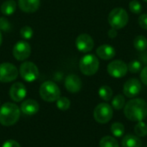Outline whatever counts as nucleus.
Here are the masks:
<instances>
[{"instance_id":"36","label":"nucleus","mask_w":147,"mask_h":147,"mask_svg":"<svg viewBox=\"0 0 147 147\" xmlns=\"http://www.w3.org/2000/svg\"><path fill=\"white\" fill-rule=\"evenodd\" d=\"M144 1H145V2H146V3H147V0H144Z\"/></svg>"},{"instance_id":"7","label":"nucleus","mask_w":147,"mask_h":147,"mask_svg":"<svg viewBox=\"0 0 147 147\" xmlns=\"http://www.w3.org/2000/svg\"><path fill=\"white\" fill-rule=\"evenodd\" d=\"M20 75L23 80L26 82H34L35 81L40 75L39 69L37 65L30 61H25L20 65L19 69Z\"/></svg>"},{"instance_id":"14","label":"nucleus","mask_w":147,"mask_h":147,"mask_svg":"<svg viewBox=\"0 0 147 147\" xmlns=\"http://www.w3.org/2000/svg\"><path fill=\"white\" fill-rule=\"evenodd\" d=\"M65 86L67 91L71 93H77L82 88V81L80 78L75 74L68 75L65 81Z\"/></svg>"},{"instance_id":"17","label":"nucleus","mask_w":147,"mask_h":147,"mask_svg":"<svg viewBox=\"0 0 147 147\" xmlns=\"http://www.w3.org/2000/svg\"><path fill=\"white\" fill-rule=\"evenodd\" d=\"M96 54L104 60H109L115 56V50L110 45H102L96 49Z\"/></svg>"},{"instance_id":"12","label":"nucleus","mask_w":147,"mask_h":147,"mask_svg":"<svg viewBox=\"0 0 147 147\" xmlns=\"http://www.w3.org/2000/svg\"><path fill=\"white\" fill-rule=\"evenodd\" d=\"M142 90L140 82L136 78H130L127 80L123 86V92L126 96L133 98L140 94Z\"/></svg>"},{"instance_id":"25","label":"nucleus","mask_w":147,"mask_h":147,"mask_svg":"<svg viewBox=\"0 0 147 147\" xmlns=\"http://www.w3.org/2000/svg\"><path fill=\"white\" fill-rule=\"evenodd\" d=\"M134 133L138 137H146L147 135V125L144 121H139L134 127Z\"/></svg>"},{"instance_id":"19","label":"nucleus","mask_w":147,"mask_h":147,"mask_svg":"<svg viewBox=\"0 0 147 147\" xmlns=\"http://www.w3.org/2000/svg\"><path fill=\"white\" fill-rule=\"evenodd\" d=\"M16 9V3L14 0H7L3 2L0 7L1 13L4 16H11Z\"/></svg>"},{"instance_id":"18","label":"nucleus","mask_w":147,"mask_h":147,"mask_svg":"<svg viewBox=\"0 0 147 147\" xmlns=\"http://www.w3.org/2000/svg\"><path fill=\"white\" fill-rule=\"evenodd\" d=\"M121 146L122 147H141L142 143L137 135L128 134L123 137L121 140Z\"/></svg>"},{"instance_id":"30","label":"nucleus","mask_w":147,"mask_h":147,"mask_svg":"<svg viewBox=\"0 0 147 147\" xmlns=\"http://www.w3.org/2000/svg\"><path fill=\"white\" fill-rule=\"evenodd\" d=\"M11 29V25L7 18L5 17H0V31L3 32H9Z\"/></svg>"},{"instance_id":"22","label":"nucleus","mask_w":147,"mask_h":147,"mask_svg":"<svg viewBox=\"0 0 147 147\" xmlns=\"http://www.w3.org/2000/svg\"><path fill=\"white\" fill-rule=\"evenodd\" d=\"M111 133L116 138H121L125 134V127L121 122H115L111 125Z\"/></svg>"},{"instance_id":"6","label":"nucleus","mask_w":147,"mask_h":147,"mask_svg":"<svg viewBox=\"0 0 147 147\" xmlns=\"http://www.w3.org/2000/svg\"><path fill=\"white\" fill-rule=\"evenodd\" d=\"M113 115V108L106 102L99 103L95 108L93 113L96 121L100 124L108 123L109 121H111Z\"/></svg>"},{"instance_id":"11","label":"nucleus","mask_w":147,"mask_h":147,"mask_svg":"<svg viewBox=\"0 0 147 147\" xmlns=\"http://www.w3.org/2000/svg\"><path fill=\"white\" fill-rule=\"evenodd\" d=\"M76 47L82 53H89L94 47V40L88 34H81L76 39Z\"/></svg>"},{"instance_id":"4","label":"nucleus","mask_w":147,"mask_h":147,"mask_svg":"<svg viewBox=\"0 0 147 147\" xmlns=\"http://www.w3.org/2000/svg\"><path fill=\"white\" fill-rule=\"evenodd\" d=\"M128 15L123 8H115L111 10L109 15L108 21L111 28L121 29L124 28L128 22Z\"/></svg>"},{"instance_id":"29","label":"nucleus","mask_w":147,"mask_h":147,"mask_svg":"<svg viewBox=\"0 0 147 147\" xmlns=\"http://www.w3.org/2000/svg\"><path fill=\"white\" fill-rule=\"evenodd\" d=\"M129 9L134 14H140L142 11V5L137 0H133L129 3Z\"/></svg>"},{"instance_id":"2","label":"nucleus","mask_w":147,"mask_h":147,"mask_svg":"<svg viewBox=\"0 0 147 147\" xmlns=\"http://www.w3.org/2000/svg\"><path fill=\"white\" fill-rule=\"evenodd\" d=\"M20 118V109L12 102H6L0 108V123L9 127L17 122Z\"/></svg>"},{"instance_id":"34","label":"nucleus","mask_w":147,"mask_h":147,"mask_svg":"<svg viewBox=\"0 0 147 147\" xmlns=\"http://www.w3.org/2000/svg\"><path fill=\"white\" fill-rule=\"evenodd\" d=\"M109 36L110 38H115V37H116V36H117V29H115V28H110V29L109 30Z\"/></svg>"},{"instance_id":"28","label":"nucleus","mask_w":147,"mask_h":147,"mask_svg":"<svg viewBox=\"0 0 147 147\" xmlns=\"http://www.w3.org/2000/svg\"><path fill=\"white\" fill-rule=\"evenodd\" d=\"M141 68H142V64L139 60H133L127 65L128 71L132 73H137L140 71Z\"/></svg>"},{"instance_id":"33","label":"nucleus","mask_w":147,"mask_h":147,"mask_svg":"<svg viewBox=\"0 0 147 147\" xmlns=\"http://www.w3.org/2000/svg\"><path fill=\"white\" fill-rule=\"evenodd\" d=\"M140 79L141 82L147 85V66H146L144 69L141 70V73H140Z\"/></svg>"},{"instance_id":"1","label":"nucleus","mask_w":147,"mask_h":147,"mask_svg":"<svg viewBox=\"0 0 147 147\" xmlns=\"http://www.w3.org/2000/svg\"><path fill=\"white\" fill-rule=\"evenodd\" d=\"M124 115L131 121H143L147 117V102L141 98L130 100L124 107Z\"/></svg>"},{"instance_id":"16","label":"nucleus","mask_w":147,"mask_h":147,"mask_svg":"<svg viewBox=\"0 0 147 147\" xmlns=\"http://www.w3.org/2000/svg\"><path fill=\"white\" fill-rule=\"evenodd\" d=\"M39 109H40L39 103L33 99H28L24 101L21 105L22 112L28 115H35L39 111Z\"/></svg>"},{"instance_id":"21","label":"nucleus","mask_w":147,"mask_h":147,"mask_svg":"<svg viewBox=\"0 0 147 147\" xmlns=\"http://www.w3.org/2000/svg\"><path fill=\"white\" fill-rule=\"evenodd\" d=\"M134 46L138 51H145L147 48V39L143 35H137L134 38Z\"/></svg>"},{"instance_id":"9","label":"nucleus","mask_w":147,"mask_h":147,"mask_svg":"<svg viewBox=\"0 0 147 147\" xmlns=\"http://www.w3.org/2000/svg\"><path fill=\"white\" fill-rule=\"evenodd\" d=\"M13 56L19 61L26 60L31 53V47L26 40H19L13 47Z\"/></svg>"},{"instance_id":"24","label":"nucleus","mask_w":147,"mask_h":147,"mask_svg":"<svg viewBox=\"0 0 147 147\" xmlns=\"http://www.w3.org/2000/svg\"><path fill=\"white\" fill-rule=\"evenodd\" d=\"M125 102H126L125 97L122 95L119 94V95L115 96L114 97V99L112 100V103H111L112 108H114L116 110H120L125 107Z\"/></svg>"},{"instance_id":"26","label":"nucleus","mask_w":147,"mask_h":147,"mask_svg":"<svg viewBox=\"0 0 147 147\" xmlns=\"http://www.w3.org/2000/svg\"><path fill=\"white\" fill-rule=\"evenodd\" d=\"M57 107L60 110H67L71 106V102L67 97L60 96L57 101Z\"/></svg>"},{"instance_id":"5","label":"nucleus","mask_w":147,"mask_h":147,"mask_svg":"<svg viewBox=\"0 0 147 147\" xmlns=\"http://www.w3.org/2000/svg\"><path fill=\"white\" fill-rule=\"evenodd\" d=\"M79 68L83 74L92 76L96 74L99 69V60L93 54H86L80 59Z\"/></svg>"},{"instance_id":"10","label":"nucleus","mask_w":147,"mask_h":147,"mask_svg":"<svg viewBox=\"0 0 147 147\" xmlns=\"http://www.w3.org/2000/svg\"><path fill=\"white\" fill-rule=\"evenodd\" d=\"M109 74L115 78H121L127 75V65L122 60H114L110 62L108 65Z\"/></svg>"},{"instance_id":"13","label":"nucleus","mask_w":147,"mask_h":147,"mask_svg":"<svg viewBox=\"0 0 147 147\" xmlns=\"http://www.w3.org/2000/svg\"><path fill=\"white\" fill-rule=\"evenodd\" d=\"M27 94L26 87L22 83H15L11 85L9 90V96L15 102H21L22 101Z\"/></svg>"},{"instance_id":"8","label":"nucleus","mask_w":147,"mask_h":147,"mask_svg":"<svg viewBox=\"0 0 147 147\" xmlns=\"http://www.w3.org/2000/svg\"><path fill=\"white\" fill-rule=\"evenodd\" d=\"M18 70L11 63L4 62L0 64V82L9 83L16 79L18 76Z\"/></svg>"},{"instance_id":"23","label":"nucleus","mask_w":147,"mask_h":147,"mask_svg":"<svg viewBox=\"0 0 147 147\" xmlns=\"http://www.w3.org/2000/svg\"><path fill=\"white\" fill-rule=\"evenodd\" d=\"M100 147H119L118 141L112 136H105L103 137L100 142H99Z\"/></svg>"},{"instance_id":"3","label":"nucleus","mask_w":147,"mask_h":147,"mask_svg":"<svg viewBox=\"0 0 147 147\" xmlns=\"http://www.w3.org/2000/svg\"><path fill=\"white\" fill-rule=\"evenodd\" d=\"M40 96L44 101L53 102L60 97V90L55 83L46 81L40 87Z\"/></svg>"},{"instance_id":"27","label":"nucleus","mask_w":147,"mask_h":147,"mask_svg":"<svg viewBox=\"0 0 147 147\" xmlns=\"http://www.w3.org/2000/svg\"><path fill=\"white\" fill-rule=\"evenodd\" d=\"M33 34H34V31H33L32 28L29 26H24L20 30V34H21L22 38L24 40L31 39L33 36Z\"/></svg>"},{"instance_id":"15","label":"nucleus","mask_w":147,"mask_h":147,"mask_svg":"<svg viewBox=\"0 0 147 147\" xmlns=\"http://www.w3.org/2000/svg\"><path fill=\"white\" fill-rule=\"evenodd\" d=\"M40 4V0H18V7L25 13L35 12Z\"/></svg>"},{"instance_id":"20","label":"nucleus","mask_w":147,"mask_h":147,"mask_svg":"<svg viewBox=\"0 0 147 147\" xmlns=\"http://www.w3.org/2000/svg\"><path fill=\"white\" fill-rule=\"evenodd\" d=\"M98 95L105 102H109L112 99L113 96V90L112 89L108 86V85H103L102 86L99 90H98Z\"/></svg>"},{"instance_id":"32","label":"nucleus","mask_w":147,"mask_h":147,"mask_svg":"<svg viewBox=\"0 0 147 147\" xmlns=\"http://www.w3.org/2000/svg\"><path fill=\"white\" fill-rule=\"evenodd\" d=\"M3 147H21V146L18 142L12 140H7L3 143Z\"/></svg>"},{"instance_id":"35","label":"nucleus","mask_w":147,"mask_h":147,"mask_svg":"<svg viewBox=\"0 0 147 147\" xmlns=\"http://www.w3.org/2000/svg\"><path fill=\"white\" fill-rule=\"evenodd\" d=\"M1 44H2V34L0 32V46H1Z\"/></svg>"},{"instance_id":"31","label":"nucleus","mask_w":147,"mask_h":147,"mask_svg":"<svg viewBox=\"0 0 147 147\" xmlns=\"http://www.w3.org/2000/svg\"><path fill=\"white\" fill-rule=\"evenodd\" d=\"M139 24L142 28L147 30V14H143L139 17Z\"/></svg>"}]
</instances>
